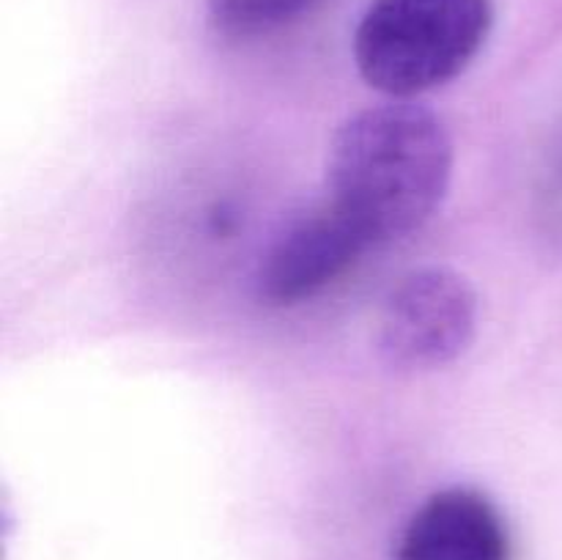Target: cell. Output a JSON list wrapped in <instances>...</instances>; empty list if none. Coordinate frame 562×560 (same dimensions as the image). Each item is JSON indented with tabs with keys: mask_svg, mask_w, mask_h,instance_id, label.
Wrapping results in <instances>:
<instances>
[{
	"mask_svg": "<svg viewBox=\"0 0 562 560\" xmlns=\"http://www.w3.org/2000/svg\"><path fill=\"white\" fill-rule=\"evenodd\" d=\"M373 247L349 217L333 203L294 220L258 267V296L267 305H296L349 272L362 253Z\"/></svg>",
	"mask_w": 562,
	"mask_h": 560,
	"instance_id": "277c9868",
	"label": "cell"
},
{
	"mask_svg": "<svg viewBox=\"0 0 562 560\" xmlns=\"http://www.w3.org/2000/svg\"><path fill=\"white\" fill-rule=\"evenodd\" d=\"M492 25V0H373L355 33L357 69L376 91L412 99L459 77Z\"/></svg>",
	"mask_w": 562,
	"mask_h": 560,
	"instance_id": "7a4b0ae2",
	"label": "cell"
},
{
	"mask_svg": "<svg viewBox=\"0 0 562 560\" xmlns=\"http://www.w3.org/2000/svg\"><path fill=\"white\" fill-rule=\"evenodd\" d=\"M322 0H209V22L228 38H256L300 20Z\"/></svg>",
	"mask_w": 562,
	"mask_h": 560,
	"instance_id": "8992f818",
	"label": "cell"
},
{
	"mask_svg": "<svg viewBox=\"0 0 562 560\" xmlns=\"http://www.w3.org/2000/svg\"><path fill=\"white\" fill-rule=\"evenodd\" d=\"M477 333V294L450 267L406 272L384 296L376 318V351L401 373L437 371L459 360Z\"/></svg>",
	"mask_w": 562,
	"mask_h": 560,
	"instance_id": "3957f363",
	"label": "cell"
},
{
	"mask_svg": "<svg viewBox=\"0 0 562 560\" xmlns=\"http://www.w3.org/2000/svg\"><path fill=\"white\" fill-rule=\"evenodd\" d=\"M510 533L497 505L470 486L431 494L401 533L395 560H510Z\"/></svg>",
	"mask_w": 562,
	"mask_h": 560,
	"instance_id": "5b68a950",
	"label": "cell"
},
{
	"mask_svg": "<svg viewBox=\"0 0 562 560\" xmlns=\"http://www.w3.org/2000/svg\"><path fill=\"white\" fill-rule=\"evenodd\" d=\"M453 179L448 126L423 104H376L346 119L329 143V203L371 245L420 231Z\"/></svg>",
	"mask_w": 562,
	"mask_h": 560,
	"instance_id": "6da1fadb",
	"label": "cell"
}]
</instances>
